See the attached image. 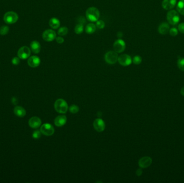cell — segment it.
I'll return each mask as SVG.
<instances>
[{
    "mask_svg": "<svg viewBox=\"0 0 184 183\" xmlns=\"http://www.w3.org/2000/svg\"><path fill=\"white\" fill-rule=\"evenodd\" d=\"M100 16V13L98 8L90 7L88 8L86 12L87 20L91 22H95L98 20Z\"/></svg>",
    "mask_w": 184,
    "mask_h": 183,
    "instance_id": "1",
    "label": "cell"
},
{
    "mask_svg": "<svg viewBox=\"0 0 184 183\" xmlns=\"http://www.w3.org/2000/svg\"><path fill=\"white\" fill-rule=\"evenodd\" d=\"M55 110L59 113L65 114L68 111V106L66 101L63 99H58L55 101Z\"/></svg>",
    "mask_w": 184,
    "mask_h": 183,
    "instance_id": "2",
    "label": "cell"
},
{
    "mask_svg": "<svg viewBox=\"0 0 184 183\" xmlns=\"http://www.w3.org/2000/svg\"><path fill=\"white\" fill-rule=\"evenodd\" d=\"M166 17L168 23L172 25H176L179 22L180 20V16L178 12L174 10L169 11L167 14Z\"/></svg>",
    "mask_w": 184,
    "mask_h": 183,
    "instance_id": "3",
    "label": "cell"
},
{
    "mask_svg": "<svg viewBox=\"0 0 184 183\" xmlns=\"http://www.w3.org/2000/svg\"><path fill=\"white\" fill-rule=\"evenodd\" d=\"M118 58V53L114 51H108L105 55V60L106 63L110 65H114L117 63Z\"/></svg>",
    "mask_w": 184,
    "mask_h": 183,
    "instance_id": "4",
    "label": "cell"
},
{
    "mask_svg": "<svg viewBox=\"0 0 184 183\" xmlns=\"http://www.w3.org/2000/svg\"><path fill=\"white\" fill-rule=\"evenodd\" d=\"M3 20L6 23L12 24L17 22L18 20V16L15 12H7L4 15Z\"/></svg>",
    "mask_w": 184,
    "mask_h": 183,
    "instance_id": "5",
    "label": "cell"
},
{
    "mask_svg": "<svg viewBox=\"0 0 184 183\" xmlns=\"http://www.w3.org/2000/svg\"><path fill=\"white\" fill-rule=\"evenodd\" d=\"M41 133L46 136H51L55 133V129L52 125L50 124H44L40 127Z\"/></svg>",
    "mask_w": 184,
    "mask_h": 183,
    "instance_id": "6",
    "label": "cell"
},
{
    "mask_svg": "<svg viewBox=\"0 0 184 183\" xmlns=\"http://www.w3.org/2000/svg\"><path fill=\"white\" fill-rule=\"evenodd\" d=\"M126 45L124 40L121 39H117L113 44L114 51L118 53H121L125 50Z\"/></svg>",
    "mask_w": 184,
    "mask_h": 183,
    "instance_id": "7",
    "label": "cell"
},
{
    "mask_svg": "<svg viewBox=\"0 0 184 183\" xmlns=\"http://www.w3.org/2000/svg\"><path fill=\"white\" fill-rule=\"evenodd\" d=\"M118 62L122 66H128L131 64L133 60L129 55L123 54L118 56Z\"/></svg>",
    "mask_w": 184,
    "mask_h": 183,
    "instance_id": "8",
    "label": "cell"
},
{
    "mask_svg": "<svg viewBox=\"0 0 184 183\" xmlns=\"http://www.w3.org/2000/svg\"><path fill=\"white\" fill-rule=\"evenodd\" d=\"M17 54L20 59L25 60L29 58L31 54V51L27 46H23L20 48V50L18 51Z\"/></svg>",
    "mask_w": 184,
    "mask_h": 183,
    "instance_id": "9",
    "label": "cell"
},
{
    "mask_svg": "<svg viewBox=\"0 0 184 183\" xmlns=\"http://www.w3.org/2000/svg\"><path fill=\"white\" fill-rule=\"evenodd\" d=\"M42 37L44 40L47 41H52L55 39V38L57 37L56 33L55 31L51 29H48L43 33Z\"/></svg>",
    "mask_w": 184,
    "mask_h": 183,
    "instance_id": "10",
    "label": "cell"
},
{
    "mask_svg": "<svg viewBox=\"0 0 184 183\" xmlns=\"http://www.w3.org/2000/svg\"><path fill=\"white\" fill-rule=\"evenodd\" d=\"M93 126H94V129L97 132H102L105 130L106 127V125H105V121L103 120L102 119L98 118L94 120L93 122Z\"/></svg>",
    "mask_w": 184,
    "mask_h": 183,
    "instance_id": "11",
    "label": "cell"
},
{
    "mask_svg": "<svg viewBox=\"0 0 184 183\" xmlns=\"http://www.w3.org/2000/svg\"><path fill=\"white\" fill-rule=\"evenodd\" d=\"M152 159L151 157L148 156H145L141 158L139 160L138 165L142 168H146L150 166V165L152 163Z\"/></svg>",
    "mask_w": 184,
    "mask_h": 183,
    "instance_id": "12",
    "label": "cell"
},
{
    "mask_svg": "<svg viewBox=\"0 0 184 183\" xmlns=\"http://www.w3.org/2000/svg\"><path fill=\"white\" fill-rule=\"evenodd\" d=\"M41 124L42 121L38 117H32L29 120V125L32 129H38L40 126Z\"/></svg>",
    "mask_w": 184,
    "mask_h": 183,
    "instance_id": "13",
    "label": "cell"
},
{
    "mask_svg": "<svg viewBox=\"0 0 184 183\" xmlns=\"http://www.w3.org/2000/svg\"><path fill=\"white\" fill-rule=\"evenodd\" d=\"M28 65L32 68H36L39 66L40 63V59L37 56H32L27 60Z\"/></svg>",
    "mask_w": 184,
    "mask_h": 183,
    "instance_id": "14",
    "label": "cell"
},
{
    "mask_svg": "<svg viewBox=\"0 0 184 183\" xmlns=\"http://www.w3.org/2000/svg\"><path fill=\"white\" fill-rule=\"evenodd\" d=\"M176 4V0H164L161 5L165 10H169L174 8Z\"/></svg>",
    "mask_w": 184,
    "mask_h": 183,
    "instance_id": "15",
    "label": "cell"
},
{
    "mask_svg": "<svg viewBox=\"0 0 184 183\" xmlns=\"http://www.w3.org/2000/svg\"><path fill=\"white\" fill-rule=\"evenodd\" d=\"M67 122V117L65 115H60L55 118L54 122L56 126L62 127Z\"/></svg>",
    "mask_w": 184,
    "mask_h": 183,
    "instance_id": "16",
    "label": "cell"
},
{
    "mask_svg": "<svg viewBox=\"0 0 184 183\" xmlns=\"http://www.w3.org/2000/svg\"><path fill=\"white\" fill-rule=\"evenodd\" d=\"M169 31L170 25L168 23L166 22H163L161 23L158 27V32L161 35H165L168 33Z\"/></svg>",
    "mask_w": 184,
    "mask_h": 183,
    "instance_id": "17",
    "label": "cell"
},
{
    "mask_svg": "<svg viewBox=\"0 0 184 183\" xmlns=\"http://www.w3.org/2000/svg\"><path fill=\"white\" fill-rule=\"evenodd\" d=\"M30 47L32 51L35 53L38 54L39 53L41 50V46L40 43L37 41H33L30 44Z\"/></svg>",
    "mask_w": 184,
    "mask_h": 183,
    "instance_id": "18",
    "label": "cell"
},
{
    "mask_svg": "<svg viewBox=\"0 0 184 183\" xmlns=\"http://www.w3.org/2000/svg\"><path fill=\"white\" fill-rule=\"evenodd\" d=\"M14 113L18 117H23L26 115V111L22 106H17L14 108Z\"/></svg>",
    "mask_w": 184,
    "mask_h": 183,
    "instance_id": "19",
    "label": "cell"
},
{
    "mask_svg": "<svg viewBox=\"0 0 184 183\" xmlns=\"http://www.w3.org/2000/svg\"><path fill=\"white\" fill-rule=\"evenodd\" d=\"M49 24L50 27L53 29H57L58 28H59L60 25V23L59 20L55 17L51 18L49 20Z\"/></svg>",
    "mask_w": 184,
    "mask_h": 183,
    "instance_id": "20",
    "label": "cell"
},
{
    "mask_svg": "<svg viewBox=\"0 0 184 183\" xmlns=\"http://www.w3.org/2000/svg\"><path fill=\"white\" fill-rule=\"evenodd\" d=\"M96 25L93 23L88 24L85 28V31L87 34H92L96 31Z\"/></svg>",
    "mask_w": 184,
    "mask_h": 183,
    "instance_id": "21",
    "label": "cell"
},
{
    "mask_svg": "<svg viewBox=\"0 0 184 183\" xmlns=\"http://www.w3.org/2000/svg\"><path fill=\"white\" fill-rule=\"evenodd\" d=\"M178 12L184 16V0H180L176 5Z\"/></svg>",
    "mask_w": 184,
    "mask_h": 183,
    "instance_id": "22",
    "label": "cell"
},
{
    "mask_svg": "<svg viewBox=\"0 0 184 183\" xmlns=\"http://www.w3.org/2000/svg\"><path fill=\"white\" fill-rule=\"evenodd\" d=\"M83 31V24L81 23H78L75 27V33L77 35H80L82 33Z\"/></svg>",
    "mask_w": 184,
    "mask_h": 183,
    "instance_id": "23",
    "label": "cell"
},
{
    "mask_svg": "<svg viewBox=\"0 0 184 183\" xmlns=\"http://www.w3.org/2000/svg\"><path fill=\"white\" fill-rule=\"evenodd\" d=\"M68 29L67 27H60L58 31V34L59 36H64V35H66L68 33Z\"/></svg>",
    "mask_w": 184,
    "mask_h": 183,
    "instance_id": "24",
    "label": "cell"
},
{
    "mask_svg": "<svg viewBox=\"0 0 184 183\" xmlns=\"http://www.w3.org/2000/svg\"><path fill=\"white\" fill-rule=\"evenodd\" d=\"M177 65L180 70L184 71V58H180L178 60Z\"/></svg>",
    "mask_w": 184,
    "mask_h": 183,
    "instance_id": "25",
    "label": "cell"
},
{
    "mask_svg": "<svg viewBox=\"0 0 184 183\" xmlns=\"http://www.w3.org/2000/svg\"><path fill=\"white\" fill-rule=\"evenodd\" d=\"M9 28L7 26H2L0 27V35H6L9 32Z\"/></svg>",
    "mask_w": 184,
    "mask_h": 183,
    "instance_id": "26",
    "label": "cell"
},
{
    "mask_svg": "<svg viewBox=\"0 0 184 183\" xmlns=\"http://www.w3.org/2000/svg\"><path fill=\"white\" fill-rule=\"evenodd\" d=\"M142 61V59L141 58V56H140V55L135 56L133 59V63L135 65H140V64H141Z\"/></svg>",
    "mask_w": 184,
    "mask_h": 183,
    "instance_id": "27",
    "label": "cell"
},
{
    "mask_svg": "<svg viewBox=\"0 0 184 183\" xmlns=\"http://www.w3.org/2000/svg\"><path fill=\"white\" fill-rule=\"evenodd\" d=\"M96 27L98 29H102L105 27V23L102 20H98L96 23Z\"/></svg>",
    "mask_w": 184,
    "mask_h": 183,
    "instance_id": "28",
    "label": "cell"
},
{
    "mask_svg": "<svg viewBox=\"0 0 184 183\" xmlns=\"http://www.w3.org/2000/svg\"><path fill=\"white\" fill-rule=\"evenodd\" d=\"M69 110L72 113H77L78 112L79 108L77 105H72L70 107Z\"/></svg>",
    "mask_w": 184,
    "mask_h": 183,
    "instance_id": "29",
    "label": "cell"
},
{
    "mask_svg": "<svg viewBox=\"0 0 184 183\" xmlns=\"http://www.w3.org/2000/svg\"><path fill=\"white\" fill-rule=\"evenodd\" d=\"M169 32H170V35L171 36L175 37V36L177 35L178 33V30L176 27H172L171 29H170Z\"/></svg>",
    "mask_w": 184,
    "mask_h": 183,
    "instance_id": "30",
    "label": "cell"
},
{
    "mask_svg": "<svg viewBox=\"0 0 184 183\" xmlns=\"http://www.w3.org/2000/svg\"><path fill=\"white\" fill-rule=\"evenodd\" d=\"M41 132L40 131H39L38 130H37L34 131V132L32 134V137L34 139H39V137L41 136Z\"/></svg>",
    "mask_w": 184,
    "mask_h": 183,
    "instance_id": "31",
    "label": "cell"
},
{
    "mask_svg": "<svg viewBox=\"0 0 184 183\" xmlns=\"http://www.w3.org/2000/svg\"><path fill=\"white\" fill-rule=\"evenodd\" d=\"M20 63V58L18 57H15L12 60V63L14 65H18Z\"/></svg>",
    "mask_w": 184,
    "mask_h": 183,
    "instance_id": "32",
    "label": "cell"
},
{
    "mask_svg": "<svg viewBox=\"0 0 184 183\" xmlns=\"http://www.w3.org/2000/svg\"><path fill=\"white\" fill-rule=\"evenodd\" d=\"M55 40L59 44H62L64 42V39L62 36H59L55 38Z\"/></svg>",
    "mask_w": 184,
    "mask_h": 183,
    "instance_id": "33",
    "label": "cell"
},
{
    "mask_svg": "<svg viewBox=\"0 0 184 183\" xmlns=\"http://www.w3.org/2000/svg\"><path fill=\"white\" fill-rule=\"evenodd\" d=\"M178 31L184 34V23H181L178 25Z\"/></svg>",
    "mask_w": 184,
    "mask_h": 183,
    "instance_id": "34",
    "label": "cell"
},
{
    "mask_svg": "<svg viewBox=\"0 0 184 183\" xmlns=\"http://www.w3.org/2000/svg\"><path fill=\"white\" fill-rule=\"evenodd\" d=\"M78 23L83 24V25L86 23V22L85 18L83 17H79L78 18Z\"/></svg>",
    "mask_w": 184,
    "mask_h": 183,
    "instance_id": "35",
    "label": "cell"
},
{
    "mask_svg": "<svg viewBox=\"0 0 184 183\" xmlns=\"http://www.w3.org/2000/svg\"><path fill=\"white\" fill-rule=\"evenodd\" d=\"M12 103L14 105H17L18 104V99L15 97H13L12 99Z\"/></svg>",
    "mask_w": 184,
    "mask_h": 183,
    "instance_id": "36",
    "label": "cell"
},
{
    "mask_svg": "<svg viewBox=\"0 0 184 183\" xmlns=\"http://www.w3.org/2000/svg\"><path fill=\"white\" fill-rule=\"evenodd\" d=\"M142 169H138V170H137L136 172V175H137L138 176H141V175L142 174Z\"/></svg>",
    "mask_w": 184,
    "mask_h": 183,
    "instance_id": "37",
    "label": "cell"
},
{
    "mask_svg": "<svg viewBox=\"0 0 184 183\" xmlns=\"http://www.w3.org/2000/svg\"><path fill=\"white\" fill-rule=\"evenodd\" d=\"M180 93H181V94L183 96H184V86H183V87L181 88V91H180Z\"/></svg>",
    "mask_w": 184,
    "mask_h": 183,
    "instance_id": "38",
    "label": "cell"
}]
</instances>
